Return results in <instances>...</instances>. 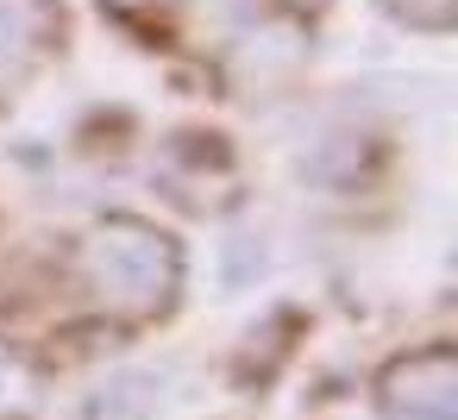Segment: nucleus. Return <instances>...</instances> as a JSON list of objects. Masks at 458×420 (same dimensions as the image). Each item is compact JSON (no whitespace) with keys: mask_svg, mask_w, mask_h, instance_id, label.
Returning a JSON list of instances; mask_svg holds the SVG:
<instances>
[{"mask_svg":"<svg viewBox=\"0 0 458 420\" xmlns=\"http://www.w3.org/2000/svg\"><path fill=\"white\" fill-rule=\"evenodd\" d=\"M57 38H64L57 0H0V107L51 63Z\"/></svg>","mask_w":458,"mask_h":420,"instance_id":"nucleus-3","label":"nucleus"},{"mask_svg":"<svg viewBox=\"0 0 458 420\" xmlns=\"http://www.w3.org/2000/svg\"><path fill=\"white\" fill-rule=\"evenodd\" d=\"M107 7H120V13H145V7H164V0H107Z\"/></svg>","mask_w":458,"mask_h":420,"instance_id":"nucleus-7","label":"nucleus"},{"mask_svg":"<svg viewBox=\"0 0 458 420\" xmlns=\"http://www.w3.org/2000/svg\"><path fill=\"white\" fill-rule=\"evenodd\" d=\"M151 414H157V376L120 370V376H107L89 395V414L82 420H151Z\"/></svg>","mask_w":458,"mask_h":420,"instance_id":"nucleus-4","label":"nucleus"},{"mask_svg":"<svg viewBox=\"0 0 458 420\" xmlns=\"http://www.w3.org/2000/svg\"><path fill=\"white\" fill-rule=\"evenodd\" d=\"M383 13L408 32H452L458 0H383Z\"/></svg>","mask_w":458,"mask_h":420,"instance_id":"nucleus-6","label":"nucleus"},{"mask_svg":"<svg viewBox=\"0 0 458 420\" xmlns=\"http://www.w3.org/2000/svg\"><path fill=\"white\" fill-rule=\"evenodd\" d=\"M76 276L114 320H157L182 295V245L139 214H107L76 245Z\"/></svg>","mask_w":458,"mask_h":420,"instance_id":"nucleus-1","label":"nucleus"},{"mask_svg":"<svg viewBox=\"0 0 458 420\" xmlns=\"http://www.w3.org/2000/svg\"><path fill=\"white\" fill-rule=\"evenodd\" d=\"M45 401V370L13 351V345H0V420H32Z\"/></svg>","mask_w":458,"mask_h":420,"instance_id":"nucleus-5","label":"nucleus"},{"mask_svg":"<svg viewBox=\"0 0 458 420\" xmlns=\"http://www.w3.org/2000/svg\"><path fill=\"white\" fill-rule=\"evenodd\" d=\"M377 420H458V357L452 345L402 351L377 370Z\"/></svg>","mask_w":458,"mask_h":420,"instance_id":"nucleus-2","label":"nucleus"}]
</instances>
